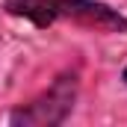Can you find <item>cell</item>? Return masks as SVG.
Segmentation results:
<instances>
[{
    "instance_id": "obj_2",
    "label": "cell",
    "mask_w": 127,
    "mask_h": 127,
    "mask_svg": "<svg viewBox=\"0 0 127 127\" xmlns=\"http://www.w3.org/2000/svg\"><path fill=\"white\" fill-rule=\"evenodd\" d=\"M80 95V74L62 71L41 95L30 103H21L9 112V124L15 127H56L74 112V103Z\"/></svg>"
},
{
    "instance_id": "obj_1",
    "label": "cell",
    "mask_w": 127,
    "mask_h": 127,
    "mask_svg": "<svg viewBox=\"0 0 127 127\" xmlns=\"http://www.w3.org/2000/svg\"><path fill=\"white\" fill-rule=\"evenodd\" d=\"M3 9L35 27L74 24L92 32H127V18L100 0H3Z\"/></svg>"
},
{
    "instance_id": "obj_3",
    "label": "cell",
    "mask_w": 127,
    "mask_h": 127,
    "mask_svg": "<svg viewBox=\"0 0 127 127\" xmlns=\"http://www.w3.org/2000/svg\"><path fill=\"white\" fill-rule=\"evenodd\" d=\"M121 77H124V83H127V68H124V74H121Z\"/></svg>"
}]
</instances>
